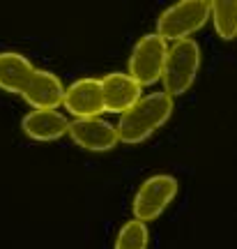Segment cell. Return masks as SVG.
Instances as JSON below:
<instances>
[{
    "mask_svg": "<svg viewBox=\"0 0 237 249\" xmlns=\"http://www.w3.org/2000/svg\"><path fill=\"white\" fill-rule=\"evenodd\" d=\"M0 90L21 95L35 111H55L65 88L53 71L39 70L17 51L0 53Z\"/></svg>",
    "mask_w": 237,
    "mask_h": 249,
    "instance_id": "obj_1",
    "label": "cell"
},
{
    "mask_svg": "<svg viewBox=\"0 0 237 249\" xmlns=\"http://www.w3.org/2000/svg\"><path fill=\"white\" fill-rule=\"evenodd\" d=\"M170 116H173V97H168L166 92H152L148 97H141L127 113L120 116V123L115 127L118 141L127 145L143 143L159 127H164Z\"/></svg>",
    "mask_w": 237,
    "mask_h": 249,
    "instance_id": "obj_2",
    "label": "cell"
},
{
    "mask_svg": "<svg viewBox=\"0 0 237 249\" xmlns=\"http://www.w3.org/2000/svg\"><path fill=\"white\" fill-rule=\"evenodd\" d=\"M212 2L207 0H182L175 2L168 9H164L157 18V35L161 39L182 42L191 39L193 33L203 30V26L210 18Z\"/></svg>",
    "mask_w": 237,
    "mask_h": 249,
    "instance_id": "obj_3",
    "label": "cell"
},
{
    "mask_svg": "<svg viewBox=\"0 0 237 249\" xmlns=\"http://www.w3.org/2000/svg\"><path fill=\"white\" fill-rule=\"evenodd\" d=\"M201 70V46L196 39H182L168 49L166 65H164V92L168 97L185 95L193 86Z\"/></svg>",
    "mask_w": 237,
    "mask_h": 249,
    "instance_id": "obj_4",
    "label": "cell"
},
{
    "mask_svg": "<svg viewBox=\"0 0 237 249\" xmlns=\"http://www.w3.org/2000/svg\"><path fill=\"white\" fill-rule=\"evenodd\" d=\"M168 44L166 39H161L157 33L143 35L132 49L129 55V76L138 86H152L161 79L164 65H166Z\"/></svg>",
    "mask_w": 237,
    "mask_h": 249,
    "instance_id": "obj_5",
    "label": "cell"
},
{
    "mask_svg": "<svg viewBox=\"0 0 237 249\" xmlns=\"http://www.w3.org/2000/svg\"><path fill=\"white\" fill-rule=\"evenodd\" d=\"M177 189H180L177 180L168 173L150 176L134 196V217L143 224L154 222L177 196Z\"/></svg>",
    "mask_w": 237,
    "mask_h": 249,
    "instance_id": "obj_6",
    "label": "cell"
},
{
    "mask_svg": "<svg viewBox=\"0 0 237 249\" xmlns=\"http://www.w3.org/2000/svg\"><path fill=\"white\" fill-rule=\"evenodd\" d=\"M62 104L76 120H88L104 113V92H102V81L97 79H79L65 90Z\"/></svg>",
    "mask_w": 237,
    "mask_h": 249,
    "instance_id": "obj_7",
    "label": "cell"
},
{
    "mask_svg": "<svg viewBox=\"0 0 237 249\" xmlns=\"http://www.w3.org/2000/svg\"><path fill=\"white\" fill-rule=\"evenodd\" d=\"M69 136L79 148L90 152H108L118 145V132L113 124L99 118L74 120L69 123Z\"/></svg>",
    "mask_w": 237,
    "mask_h": 249,
    "instance_id": "obj_8",
    "label": "cell"
},
{
    "mask_svg": "<svg viewBox=\"0 0 237 249\" xmlns=\"http://www.w3.org/2000/svg\"><path fill=\"white\" fill-rule=\"evenodd\" d=\"M102 92H104V108L108 113H127L129 108L141 99V86L122 71H113L102 79Z\"/></svg>",
    "mask_w": 237,
    "mask_h": 249,
    "instance_id": "obj_9",
    "label": "cell"
},
{
    "mask_svg": "<svg viewBox=\"0 0 237 249\" xmlns=\"http://www.w3.org/2000/svg\"><path fill=\"white\" fill-rule=\"evenodd\" d=\"M21 129L33 141H58L69 132V123L58 111H30L21 120Z\"/></svg>",
    "mask_w": 237,
    "mask_h": 249,
    "instance_id": "obj_10",
    "label": "cell"
},
{
    "mask_svg": "<svg viewBox=\"0 0 237 249\" xmlns=\"http://www.w3.org/2000/svg\"><path fill=\"white\" fill-rule=\"evenodd\" d=\"M210 18L221 39L230 42V39L237 37V0H217V2H212Z\"/></svg>",
    "mask_w": 237,
    "mask_h": 249,
    "instance_id": "obj_11",
    "label": "cell"
},
{
    "mask_svg": "<svg viewBox=\"0 0 237 249\" xmlns=\"http://www.w3.org/2000/svg\"><path fill=\"white\" fill-rule=\"evenodd\" d=\"M148 245H150L148 226L138 222V219H132V222H127L120 229L113 249H148Z\"/></svg>",
    "mask_w": 237,
    "mask_h": 249,
    "instance_id": "obj_12",
    "label": "cell"
}]
</instances>
